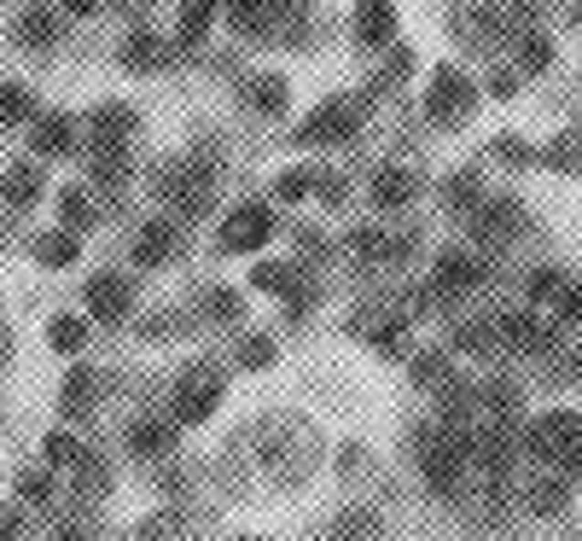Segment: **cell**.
<instances>
[{"mask_svg":"<svg viewBox=\"0 0 582 541\" xmlns=\"http://www.w3.org/2000/svg\"><path fill=\"white\" fill-rule=\"evenodd\" d=\"M431 117H466L471 111V88H466V76L460 70H437V82H431V100H426Z\"/></svg>","mask_w":582,"mask_h":541,"instance_id":"obj_5","label":"cell"},{"mask_svg":"<svg viewBox=\"0 0 582 541\" xmlns=\"http://www.w3.org/2000/svg\"><path fill=\"white\" fill-rule=\"evenodd\" d=\"M530 506H536V513H559V506H565V483H554V477H547V483H536Z\"/></svg>","mask_w":582,"mask_h":541,"instance_id":"obj_25","label":"cell"},{"mask_svg":"<svg viewBox=\"0 0 582 541\" xmlns=\"http://www.w3.org/2000/svg\"><path fill=\"white\" fill-rule=\"evenodd\" d=\"M390 24H397V12H390V6H361V29H355V36L367 41V47H379V41H390Z\"/></svg>","mask_w":582,"mask_h":541,"instance_id":"obj_12","label":"cell"},{"mask_svg":"<svg viewBox=\"0 0 582 541\" xmlns=\"http://www.w3.org/2000/svg\"><path fill=\"white\" fill-rule=\"evenodd\" d=\"M250 280H257L262 292H286V285H291V268H280V262H262V268H257V274H250Z\"/></svg>","mask_w":582,"mask_h":541,"instance_id":"obj_26","label":"cell"},{"mask_svg":"<svg viewBox=\"0 0 582 541\" xmlns=\"http://www.w3.org/2000/svg\"><path fill=\"white\" fill-rule=\"evenodd\" d=\"M157 193L175 204V210L198 216V210H204V198H210V164H204V157H186L181 169H169L164 181H157Z\"/></svg>","mask_w":582,"mask_h":541,"instance_id":"obj_1","label":"cell"},{"mask_svg":"<svg viewBox=\"0 0 582 541\" xmlns=\"http://www.w3.org/2000/svg\"><path fill=\"white\" fill-rule=\"evenodd\" d=\"M414 193H419V175H407V169H379V181H373V204L379 210H402Z\"/></svg>","mask_w":582,"mask_h":541,"instance_id":"obj_7","label":"cell"},{"mask_svg":"<svg viewBox=\"0 0 582 541\" xmlns=\"http://www.w3.org/2000/svg\"><path fill=\"white\" fill-rule=\"evenodd\" d=\"M582 442V419L577 413H547V419L530 431V449H536L542 460H565Z\"/></svg>","mask_w":582,"mask_h":541,"instance_id":"obj_3","label":"cell"},{"mask_svg":"<svg viewBox=\"0 0 582 541\" xmlns=\"http://www.w3.org/2000/svg\"><path fill=\"white\" fill-rule=\"evenodd\" d=\"M65 146H70V122H65V117H47L41 129H36V152H41V157H58Z\"/></svg>","mask_w":582,"mask_h":541,"instance_id":"obj_13","label":"cell"},{"mask_svg":"<svg viewBox=\"0 0 582 541\" xmlns=\"http://www.w3.org/2000/svg\"><path fill=\"white\" fill-rule=\"evenodd\" d=\"M250 100H257L262 111H280V105H286V82H280V76H262V82L250 88Z\"/></svg>","mask_w":582,"mask_h":541,"instance_id":"obj_22","label":"cell"},{"mask_svg":"<svg viewBox=\"0 0 582 541\" xmlns=\"http://www.w3.org/2000/svg\"><path fill=\"white\" fill-rule=\"evenodd\" d=\"M210 29V6H181V41H198Z\"/></svg>","mask_w":582,"mask_h":541,"instance_id":"obj_24","label":"cell"},{"mask_svg":"<svg viewBox=\"0 0 582 541\" xmlns=\"http://www.w3.org/2000/svg\"><path fill=\"white\" fill-rule=\"evenodd\" d=\"M303 193H309L303 175H286V181H280V198H303Z\"/></svg>","mask_w":582,"mask_h":541,"instance_id":"obj_33","label":"cell"},{"mask_svg":"<svg viewBox=\"0 0 582 541\" xmlns=\"http://www.w3.org/2000/svg\"><path fill=\"white\" fill-rule=\"evenodd\" d=\"M0 355H6V326H0Z\"/></svg>","mask_w":582,"mask_h":541,"instance_id":"obj_37","label":"cell"},{"mask_svg":"<svg viewBox=\"0 0 582 541\" xmlns=\"http://www.w3.org/2000/svg\"><path fill=\"white\" fill-rule=\"evenodd\" d=\"M169 442H175V437H169V425H134V431H129V449L134 454H169Z\"/></svg>","mask_w":582,"mask_h":541,"instance_id":"obj_14","label":"cell"},{"mask_svg":"<svg viewBox=\"0 0 582 541\" xmlns=\"http://www.w3.org/2000/svg\"><path fill=\"white\" fill-rule=\"evenodd\" d=\"M24 117H29V93L18 82H6L0 88V122H24Z\"/></svg>","mask_w":582,"mask_h":541,"instance_id":"obj_18","label":"cell"},{"mask_svg":"<svg viewBox=\"0 0 582 541\" xmlns=\"http://www.w3.org/2000/svg\"><path fill=\"white\" fill-rule=\"evenodd\" d=\"M53 344L65 349V355H76V349L88 344V326H82V321H70V314H65V321H53Z\"/></svg>","mask_w":582,"mask_h":541,"instance_id":"obj_20","label":"cell"},{"mask_svg":"<svg viewBox=\"0 0 582 541\" xmlns=\"http://www.w3.org/2000/svg\"><path fill=\"white\" fill-rule=\"evenodd\" d=\"M245 361H250V367H262V361H269V338H250L245 344Z\"/></svg>","mask_w":582,"mask_h":541,"instance_id":"obj_34","label":"cell"},{"mask_svg":"<svg viewBox=\"0 0 582 541\" xmlns=\"http://www.w3.org/2000/svg\"><path fill=\"white\" fill-rule=\"evenodd\" d=\"M524 65H530V70H542V65H547V41H542V36H536V41H524Z\"/></svg>","mask_w":582,"mask_h":541,"instance_id":"obj_31","label":"cell"},{"mask_svg":"<svg viewBox=\"0 0 582 541\" xmlns=\"http://www.w3.org/2000/svg\"><path fill=\"white\" fill-rule=\"evenodd\" d=\"M88 309L100 314V321H122V309H129V280H122V274L88 280Z\"/></svg>","mask_w":582,"mask_h":541,"instance_id":"obj_6","label":"cell"},{"mask_svg":"<svg viewBox=\"0 0 582 541\" xmlns=\"http://www.w3.org/2000/svg\"><path fill=\"white\" fill-rule=\"evenodd\" d=\"M169 250H175V228H169V221H146V228L134 233V257L146 262V268L169 262Z\"/></svg>","mask_w":582,"mask_h":541,"instance_id":"obj_8","label":"cell"},{"mask_svg":"<svg viewBox=\"0 0 582 541\" xmlns=\"http://www.w3.org/2000/svg\"><path fill=\"white\" fill-rule=\"evenodd\" d=\"M0 186H6V198H12V204H29V198H36V186H41V181H36V169L24 164V169H12Z\"/></svg>","mask_w":582,"mask_h":541,"instance_id":"obj_19","label":"cell"},{"mask_svg":"<svg viewBox=\"0 0 582 541\" xmlns=\"http://www.w3.org/2000/svg\"><path fill=\"white\" fill-rule=\"evenodd\" d=\"M204 303H210V314H216V321H228V314H239V292H210Z\"/></svg>","mask_w":582,"mask_h":541,"instance_id":"obj_30","label":"cell"},{"mask_svg":"<svg viewBox=\"0 0 582 541\" xmlns=\"http://www.w3.org/2000/svg\"><path fill=\"white\" fill-rule=\"evenodd\" d=\"M0 541H18V518L12 513H0Z\"/></svg>","mask_w":582,"mask_h":541,"instance_id":"obj_35","label":"cell"},{"mask_svg":"<svg viewBox=\"0 0 582 541\" xmlns=\"http://www.w3.org/2000/svg\"><path fill=\"white\" fill-rule=\"evenodd\" d=\"M559 314H565V321H582V285H571V292H565Z\"/></svg>","mask_w":582,"mask_h":541,"instance_id":"obj_32","label":"cell"},{"mask_svg":"<svg viewBox=\"0 0 582 541\" xmlns=\"http://www.w3.org/2000/svg\"><path fill=\"white\" fill-rule=\"evenodd\" d=\"M152 53H157V47H152V36H146V29H140V36H129V41H122V58H129V65H146Z\"/></svg>","mask_w":582,"mask_h":541,"instance_id":"obj_28","label":"cell"},{"mask_svg":"<svg viewBox=\"0 0 582 541\" xmlns=\"http://www.w3.org/2000/svg\"><path fill=\"white\" fill-rule=\"evenodd\" d=\"M41 262H47V268H70V262H76V239H70V233L41 239Z\"/></svg>","mask_w":582,"mask_h":541,"instance_id":"obj_17","label":"cell"},{"mask_svg":"<svg viewBox=\"0 0 582 541\" xmlns=\"http://www.w3.org/2000/svg\"><path fill=\"white\" fill-rule=\"evenodd\" d=\"M269 239H274V210H262V204H239V210L228 216V228H222L228 250H262Z\"/></svg>","mask_w":582,"mask_h":541,"instance_id":"obj_2","label":"cell"},{"mask_svg":"<svg viewBox=\"0 0 582 541\" xmlns=\"http://www.w3.org/2000/svg\"><path fill=\"white\" fill-rule=\"evenodd\" d=\"M18 36L29 47H41V41H58V12H24V29Z\"/></svg>","mask_w":582,"mask_h":541,"instance_id":"obj_16","label":"cell"},{"mask_svg":"<svg viewBox=\"0 0 582 541\" xmlns=\"http://www.w3.org/2000/svg\"><path fill=\"white\" fill-rule=\"evenodd\" d=\"M216 396H222V378H216V373H193V378H181V396H175V413H181L186 425H198V419H210Z\"/></svg>","mask_w":582,"mask_h":541,"instance_id":"obj_4","label":"cell"},{"mask_svg":"<svg viewBox=\"0 0 582 541\" xmlns=\"http://www.w3.org/2000/svg\"><path fill=\"white\" fill-rule=\"evenodd\" d=\"M483 280V268L466 257V250H449L443 262H437V285H443V292H471V285Z\"/></svg>","mask_w":582,"mask_h":541,"instance_id":"obj_9","label":"cell"},{"mask_svg":"<svg viewBox=\"0 0 582 541\" xmlns=\"http://www.w3.org/2000/svg\"><path fill=\"white\" fill-rule=\"evenodd\" d=\"M58 210H65V228H88V221H93V210H88V193H76V186H70L65 198H58Z\"/></svg>","mask_w":582,"mask_h":541,"instance_id":"obj_21","label":"cell"},{"mask_svg":"<svg viewBox=\"0 0 582 541\" xmlns=\"http://www.w3.org/2000/svg\"><path fill=\"white\" fill-rule=\"evenodd\" d=\"M554 292H565L559 268H536V274H530V297H554Z\"/></svg>","mask_w":582,"mask_h":541,"instance_id":"obj_27","label":"cell"},{"mask_svg":"<svg viewBox=\"0 0 582 541\" xmlns=\"http://www.w3.org/2000/svg\"><path fill=\"white\" fill-rule=\"evenodd\" d=\"M129 129H134L129 105H100V111H93V134H100V140H122Z\"/></svg>","mask_w":582,"mask_h":541,"instance_id":"obj_11","label":"cell"},{"mask_svg":"<svg viewBox=\"0 0 582 541\" xmlns=\"http://www.w3.org/2000/svg\"><path fill=\"white\" fill-rule=\"evenodd\" d=\"M18 489H24V501H36V506H41V501H53V489H58V483H53V472H47V477H41V472H24V477H18Z\"/></svg>","mask_w":582,"mask_h":541,"instance_id":"obj_23","label":"cell"},{"mask_svg":"<svg viewBox=\"0 0 582 541\" xmlns=\"http://www.w3.org/2000/svg\"><path fill=\"white\" fill-rule=\"evenodd\" d=\"M47 460H58V466H65V460H82V454H76V437L53 431V437H47Z\"/></svg>","mask_w":582,"mask_h":541,"instance_id":"obj_29","label":"cell"},{"mask_svg":"<svg viewBox=\"0 0 582 541\" xmlns=\"http://www.w3.org/2000/svg\"><path fill=\"white\" fill-rule=\"evenodd\" d=\"M58 402H65V413H88L93 402H100V373L76 367V373L65 378V396H58Z\"/></svg>","mask_w":582,"mask_h":541,"instance_id":"obj_10","label":"cell"},{"mask_svg":"<svg viewBox=\"0 0 582 541\" xmlns=\"http://www.w3.org/2000/svg\"><path fill=\"white\" fill-rule=\"evenodd\" d=\"M367 536H379V518L373 513H344L333 524V541H367Z\"/></svg>","mask_w":582,"mask_h":541,"instance_id":"obj_15","label":"cell"},{"mask_svg":"<svg viewBox=\"0 0 582 541\" xmlns=\"http://www.w3.org/2000/svg\"><path fill=\"white\" fill-rule=\"evenodd\" d=\"M58 541H88V536L82 530H58Z\"/></svg>","mask_w":582,"mask_h":541,"instance_id":"obj_36","label":"cell"}]
</instances>
